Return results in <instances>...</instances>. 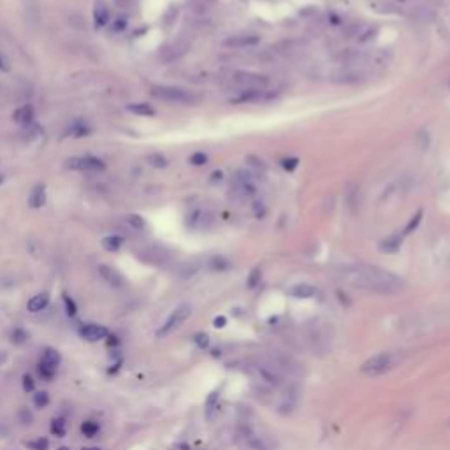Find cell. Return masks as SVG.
<instances>
[{
    "instance_id": "cell-20",
    "label": "cell",
    "mask_w": 450,
    "mask_h": 450,
    "mask_svg": "<svg viewBox=\"0 0 450 450\" xmlns=\"http://www.w3.org/2000/svg\"><path fill=\"white\" fill-rule=\"evenodd\" d=\"M127 109H129L132 115H137V116H153V115H155V109H153L150 104H146V102H136V104H129V106H127Z\"/></svg>"
},
{
    "instance_id": "cell-30",
    "label": "cell",
    "mask_w": 450,
    "mask_h": 450,
    "mask_svg": "<svg viewBox=\"0 0 450 450\" xmlns=\"http://www.w3.org/2000/svg\"><path fill=\"white\" fill-rule=\"evenodd\" d=\"M34 404L37 408H46L50 404V394L46 390H39V392L34 394Z\"/></svg>"
},
{
    "instance_id": "cell-34",
    "label": "cell",
    "mask_w": 450,
    "mask_h": 450,
    "mask_svg": "<svg viewBox=\"0 0 450 450\" xmlns=\"http://www.w3.org/2000/svg\"><path fill=\"white\" fill-rule=\"evenodd\" d=\"M27 446H29L30 450H48L50 448V441H48L46 438H37V439H34V441L27 443Z\"/></svg>"
},
{
    "instance_id": "cell-11",
    "label": "cell",
    "mask_w": 450,
    "mask_h": 450,
    "mask_svg": "<svg viewBox=\"0 0 450 450\" xmlns=\"http://www.w3.org/2000/svg\"><path fill=\"white\" fill-rule=\"evenodd\" d=\"M99 274L102 276V280L108 281V283L111 285V287H115V288H120V287H123V285H125V280H123V276L115 269V267H111V266L101 264V266H99Z\"/></svg>"
},
{
    "instance_id": "cell-21",
    "label": "cell",
    "mask_w": 450,
    "mask_h": 450,
    "mask_svg": "<svg viewBox=\"0 0 450 450\" xmlns=\"http://www.w3.org/2000/svg\"><path fill=\"white\" fill-rule=\"evenodd\" d=\"M51 434L57 436V438H64L65 434H67V422L64 420L62 417H55L53 420H51Z\"/></svg>"
},
{
    "instance_id": "cell-43",
    "label": "cell",
    "mask_w": 450,
    "mask_h": 450,
    "mask_svg": "<svg viewBox=\"0 0 450 450\" xmlns=\"http://www.w3.org/2000/svg\"><path fill=\"white\" fill-rule=\"evenodd\" d=\"M246 160H248L250 166L255 167V169H264V167H266L264 166V162H262V159H257V157H253V155H250Z\"/></svg>"
},
{
    "instance_id": "cell-42",
    "label": "cell",
    "mask_w": 450,
    "mask_h": 450,
    "mask_svg": "<svg viewBox=\"0 0 450 450\" xmlns=\"http://www.w3.org/2000/svg\"><path fill=\"white\" fill-rule=\"evenodd\" d=\"M417 139H420V148H422V150H425V148L429 146V143H431V137H429V134H425V132H418L417 134Z\"/></svg>"
},
{
    "instance_id": "cell-9",
    "label": "cell",
    "mask_w": 450,
    "mask_h": 450,
    "mask_svg": "<svg viewBox=\"0 0 450 450\" xmlns=\"http://www.w3.org/2000/svg\"><path fill=\"white\" fill-rule=\"evenodd\" d=\"M345 206L352 215H357L360 209V187L355 181H350L345 187Z\"/></svg>"
},
{
    "instance_id": "cell-1",
    "label": "cell",
    "mask_w": 450,
    "mask_h": 450,
    "mask_svg": "<svg viewBox=\"0 0 450 450\" xmlns=\"http://www.w3.org/2000/svg\"><path fill=\"white\" fill-rule=\"evenodd\" d=\"M338 276L350 287L373 294H397L403 290L404 281L390 271L367 264H348L338 269Z\"/></svg>"
},
{
    "instance_id": "cell-46",
    "label": "cell",
    "mask_w": 450,
    "mask_h": 450,
    "mask_svg": "<svg viewBox=\"0 0 450 450\" xmlns=\"http://www.w3.org/2000/svg\"><path fill=\"white\" fill-rule=\"evenodd\" d=\"M281 164H283L285 169H294V167L297 166L299 162H297V159H285Z\"/></svg>"
},
{
    "instance_id": "cell-33",
    "label": "cell",
    "mask_w": 450,
    "mask_h": 450,
    "mask_svg": "<svg viewBox=\"0 0 450 450\" xmlns=\"http://www.w3.org/2000/svg\"><path fill=\"white\" fill-rule=\"evenodd\" d=\"M27 339H29V332H27L25 329L16 327L15 331H13V343H16V345H23Z\"/></svg>"
},
{
    "instance_id": "cell-47",
    "label": "cell",
    "mask_w": 450,
    "mask_h": 450,
    "mask_svg": "<svg viewBox=\"0 0 450 450\" xmlns=\"http://www.w3.org/2000/svg\"><path fill=\"white\" fill-rule=\"evenodd\" d=\"M329 23H332V25H339V23H341V18H339L338 15H329Z\"/></svg>"
},
{
    "instance_id": "cell-13",
    "label": "cell",
    "mask_w": 450,
    "mask_h": 450,
    "mask_svg": "<svg viewBox=\"0 0 450 450\" xmlns=\"http://www.w3.org/2000/svg\"><path fill=\"white\" fill-rule=\"evenodd\" d=\"M401 243H403V236H401V232H394V234L387 236L385 239H382L378 245L380 252L383 253H394L397 252V250L401 248Z\"/></svg>"
},
{
    "instance_id": "cell-24",
    "label": "cell",
    "mask_w": 450,
    "mask_h": 450,
    "mask_svg": "<svg viewBox=\"0 0 450 450\" xmlns=\"http://www.w3.org/2000/svg\"><path fill=\"white\" fill-rule=\"evenodd\" d=\"M99 429H101V425L94 420H87L81 424V432H83L85 438H94V436L99 432Z\"/></svg>"
},
{
    "instance_id": "cell-5",
    "label": "cell",
    "mask_w": 450,
    "mask_h": 450,
    "mask_svg": "<svg viewBox=\"0 0 450 450\" xmlns=\"http://www.w3.org/2000/svg\"><path fill=\"white\" fill-rule=\"evenodd\" d=\"M190 315H192L190 304H181V306H178L176 310H174L173 313L167 317V320L160 325V329L157 331V336H159V338H164V336L171 334V332H173L174 329L180 327V325L183 324V322L187 320Z\"/></svg>"
},
{
    "instance_id": "cell-31",
    "label": "cell",
    "mask_w": 450,
    "mask_h": 450,
    "mask_svg": "<svg viewBox=\"0 0 450 450\" xmlns=\"http://www.w3.org/2000/svg\"><path fill=\"white\" fill-rule=\"evenodd\" d=\"M229 266H231V264H229V260L225 259V257H213V259L209 260V267H211L213 271H223V269H227Z\"/></svg>"
},
{
    "instance_id": "cell-50",
    "label": "cell",
    "mask_w": 450,
    "mask_h": 450,
    "mask_svg": "<svg viewBox=\"0 0 450 450\" xmlns=\"http://www.w3.org/2000/svg\"><path fill=\"white\" fill-rule=\"evenodd\" d=\"M58 450H69L67 446H62V448H58Z\"/></svg>"
},
{
    "instance_id": "cell-10",
    "label": "cell",
    "mask_w": 450,
    "mask_h": 450,
    "mask_svg": "<svg viewBox=\"0 0 450 450\" xmlns=\"http://www.w3.org/2000/svg\"><path fill=\"white\" fill-rule=\"evenodd\" d=\"M109 334V331L104 327V325H99V324H87L80 329V336L85 339V341H90V343H97L106 339Z\"/></svg>"
},
{
    "instance_id": "cell-25",
    "label": "cell",
    "mask_w": 450,
    "mask_h": 450,
    "mask_svg": "<svg viewBox=\"0 0 450 450\" xmlns=\"http://www.w3.org/2000/svg\"><path fill=\"white\" fill-rule=\"evenodd\" d=\"M376 34H378V27H369V25H366V27H364L362 32L359 34L357 41H359L360 44H364V43H367V41L374 39V37H376Z\"/></svg>"
},
{
    "instance_id": "cell-41",
    "label": "cell",
    "mask_w": 450,
    "mask_h": 450,
    "mask_svg": "<svg viewBox=\"0 0 450 450\" xmlns=\"http://www.w3.org/2000/svg\"><path fill=\"white\" fill-rule=\"evenodd\" d=\"M20 420H22L23 424H32V413H30L27 408H22V410H20Z\"/></svg>"
},
{
    "instance_id": "cell-23",
    "label": "cell",
    "mask_w": 450,
    "mask_h": 450,
    "mask_svg": "<svg viewBox=\"0 0 450 450\" xmlns=\"http://www.w3.org/2000/svg\"><path fill=\"white\" fill-rule=\"evenodd\" d=\"M41 360H43V362H46V364H50V366H53V367H58V364H60L62 357H60V353H58L55 348H46V350H44L43 359H41Z\"/></svg>"
},
{
    "instance_id": "cell-37",
    "label": "cell",
    "mask_w": 450,
    "mask_h": 450,
    "mask_svg": "<svg viewBox=\"0 0 450 450\" xmlns=\"http://www.w3.org/2000/svg\"><path fill=\"white\" fill-rule=\"evenodd\" d=\"M206 162H208V155L202 153V152H197V153H194V155L190 157L192 166H204Z\"/></svg>"
},
{
    "instance_id": "cell-32",
    "label": "cell",
    "mask_w": 450,
    "mask_h": 450,
    "mask_svg": "<svg viewBox=\"0 0 450 450\" xmlns=\"http://www.w3.org/2000/svg\"><path fill=\"white\" fill-rule=\"evenodd\" d=\"M422 215H424V211H422V209H418V211L415 213L413 216H411L410 222H408V225H406V229H404V234H411V232H413L415 229L418 227V223H420V220H422Z\"/></svg>"
},
{
    "instance_id": "cell-45",
    "label": "cell",
    "mask_w": 450,
    "mask_h": 450,
    "mask_svg": "<svg viewBox=\"0 0 450 450\" xmlns=\"http://www.w3.org/2000/svg\"><path fill=\"white\" fill-rule=\"evenodd\" d=\"M195 343H197L201 348H206V346H208V343H209V339H208V336H206V334H197V336H195Z\"/></svg>"
},
{
    "instance_id": "cell-36",
    "label": "cell",
    "mask_w": 450,
    "mask_h": 450,
    "mask_svg": "<svg viewBox=\"0 0 450 450\" xmlns=\"http://www.w3.org/2000/svg\"><path fill=\"white\" fill-rule=\"evenodd\" d=\"M64 304H65V311H67L69 317H74V315H76V311H78V306H76V303H74V301H72V299L69 297L67 294H64Z\"/></svg>"
},
{
    "instance_id": "cell-18",
    "label": "cell",
    "mask_w": 450,
    "mask_h": 450,
    "mask_svg": "<svg viewBox=\"0 0 450 450\" xmlns=\"http://www.w3.org/2000/svg\"><path fill=\"white\" fill-rule=\"evenodd\" d=\"M29 204L32 206V208H43L44 204H46V190H44V187H41V185H37L36 188H34L32 192H30V197H29Z\"/></svg>"
},
{
    "instance_id": "cell-7",
    "label": "cell",
    "mask_w": 450,
    "mask_h": 450,
    "mask_svg": "<svg viewBox=\"0 0 450 450\" xmlns=\"http://www.w3.org/2000/svg\"><path fill=\"white\" fill-rule=\"evenodd\" d=\"M139 259L143 262L153 264V266H164V264L169 262L171 255L167 250L160 248V246H150V248L139 252Z\"/></svg>"
},
{
    "instance_id": "cell-3",
    "label": "cell",
    "mask_w": 450,
    "mask_h": 450,
    "mask_svg": "<svg viewBox=\"0 0 450 450\" xmlns=\"http://www.w3.org/2000/svg\"><path fill=\"white\" fill-rule=\"evenodd\" d=\"M396 364V357L392 353L385 352V353H378V355L371 357L366 362L360 366V371H362L366 376H380V374L390 371Z\"/></svg>"
},
{
    "instance_id": "cell-49",
    "label": "cell",
    "mask_w": 450,
    "mask_h": 450,
    "mask_svg": "<svg viewBox=\"0 0 450 450\" xmlns=\"http://www.w3.org/2000/svg\"><path fill=\"white\" fill-rule=\"evenodd\" d=\"M225 325V318L220 317V318H215V327H223Z\"/></svg>"
},
{
    "instance_id": "cell-17",
    "label": "cell",
    "mask_w": 450,
    "mask_h": 450,
    "mask_svg": "<svg viewBox=\"0 0 450 450\" xmlns=\"http://www.w3.org/2000/svg\"><path fill=\"white\" fill-rule=\"evenodd\" d=\"M336 60H338L339 64H345L346 67H352V65L359 64V62L362 60V55H360L357 50H343L341 53L336 57Z\"/></svg>"
},
{
    "instance_id": "cell-4",
    "label": "cell",
    "mask_w": 450,
    "mask_h": 450,
    "mask_svg": "<svg viewBox=\"0 0 450 450\" xmlns=\"http://www.w3.org/2000/svg\"><path fill=\"white\" fill-rule=\"evenodd\" d=\"M232 83H234L241 92L266 90L267 85H269V80H267L266 76H262V74H257V72L238 71V72H234V76H232Z\"/></svg>"
},
{
    "instance_id": "cell-14",
    "label": "cell",
    "mask_w": 450,
    "mask_h": 450,
    "mask_svg": "<svg viewBox=\"0 0 450 450\" xmlns=\"http://www.w3.org/2000/svg\"><path fill=\"white\" fill-rule=\"evenodd\" d=\"M34 116H36V111H34V106L27 104V106H20L15 113H13V120L20 125H29V123L34 122Z\"/></svg>"
},
{
    "instance_id": "cell-35",
    "label": "cell",
    "mask_w": 450,
    "mask_h": 450,
    "mask_svg": "<svg viewBox=\"0 0 450 450\" xmlns=\"http://www.w3.org/2000/svg\"><path fill=\"white\" fill-rule=\"evenodd\" d=\"M148 162L152 164V166L155 167H166L167 166V159L164 155H160V153H153V155L148 157Z\"/></svg>"
},
{
    "instance_id": "cell-38",
    "label": "cell",
    "mask_w": 450,
    "mask_h": 450,
    "mask_svg": "<svg viewBox=\"0 0 450 450\" xmlns=\"http://www.w3.org/2000/svg\"><path fill=\"white\" fill-rule=\"evenodd\" d=\"M23 390L25 392H34L36 390V382L30 374H23Z\"/></svg>"
},
{
    "instance_id": "cell-39",
    "label": "cell",
    "mask_w": 450,
    "mask_h": 450,
    "mask_svg": "<svg viewBox=\"0 0 450 450\" xmlns=\"http://www.w3.org/2000/svg\"><path fill=\"white\" fill-rule=\"evenodd\" d=\"M0 71H2V72H9V71H11V62H9V58L6 57L2 51H0Z\"/></svg>"
},
{
    "instance_id": "cell-26",
    "label": "cell",
    "mask_w": 450,
    "mask_h": 450,
    "mask_svg": "<svg viewBox=\"0 0 450 450\" xmlns=\"http://www.w3.org/2000/svg\"><path fill=\"white\" fill-rule=\"evenodd\" d=\"M90 127L88 125H85V123H81V122H78V123H74V125L71 127V129H69V134H71V136H74V137H85V136H90Z\"/></svg>"
},
{
    "instance_id": "cell-2",
    "label": "cell",
    "mask_w": 450,
    "mask_h": 450,
    "mask_svg": "<svg viewBox=\"0 0 450 450\" xmlns=\"http://www.w3.org/2000/svg\"><path fill=\"white\" fill-rule=\"evenodd\" d=\"M152 95L160 99V101L174 102V104H194V102H197V97L192 92L178 87H153Z\"/></svg>"
},
{
    "instance_id": "cell-40",
    "label": "cell",
    "mask_w": 450,
    "mask_h": 450,
    "mask_svg": "<svg viewBox=\"0 0 450 450\" xmlns=\"http://www.w3.org/2000/svg\"><path fill=\"white\" fill-rule=\"evenodd\" d=\"M259 281H260V269H253L252 273H250L248 285H250V287H255Z\"/></svg>"
},
{
    "instance_id": "cell-8",
    "label": "cell",
    "mask_w": 450,
    "mask_h": 450,
    "mask_svg": "<svg viewBox=\"0 0 450 450\" xmlns=\"http://www.w3.org/2000/svg\"><path fill=\"white\" fill-rule=\"evenodd\" d=\"M260 43V37L255 34H239V36H231L229 39L223 41V46L232 48V50H243V48H253Z\"/></svg>"
},
{
    "instance_id": "cell-52",
    "label": "cell",
    "mask_w": 450,
    "mask_h": 450,
    "mask_svg": "<svg viewBox=\"0 0 450 450\" xmlns=\"http://www.w3.org/2000/svg\"><path fill=\"white\" fill-rule=\"evenodd\" d=\"M2 180H4V178H2V176H0V183H2Z\"/></svg>"
},
{
    "instance_id": "cell-16",
    "label": "cell",
    "mask_w": 450,
    "mask_h": 450,
    "mask_svg": "<svg viewBox=\"0 0 450 450\" xmlns=\"http://www.w3.org/2000/svg\"><path fill=\"white\" fill-rule=\"evenodd\" d=\"M48 304H50V295L48 294H37V295H34V297L30 299L29 303H27V310H29L30 313H39V311H43Z\"/></svg>"
},
{
    "instance_id": "cell-27",
    "label": "cell",
    "mask_w": 450,
    "mask_h": 450,
    "mask_svg": "<svg viewBox=\"0 0 450 450\" xmlns=\"http://www.w3.org/2000/svg\"><path fill=\"white\" fill-rule=\"evenodd\" d=\"M39 374L43 376L44 380H46V382H51V380L55 378V374H57V367L50 366V364H46V362L41 360L39 362Z\"/></svg>"
},
{
    "instance_id": "cell-28",
    "label": "cell",
    "mask_w": 450,
    "mask_h": 450,
    "mask_svg": "<svg viewBox=\"0 0 450 450\" xmlns=\"http://www.w3.org/2000/svg\"><path fill=\"white\" fill-rule=\"evenodd\" d=\"M216 406H218V392H211L208 399H206V417L211 418Z\"/></svg>"
},
{
    "instance_id": "cell-44",
    "label": "cell",
    "mask_w": 450,
    "mask_h": 450,
    "mask_svg": "<svg viewBox=\"0 0 450 450\" xmlns=\"http://www.w3.org/2000/svg\"><path fill=\"white\" fill-rule=\"evenodd\" d=\"M127 29V20L125 18H118L115 23H113V30L115 32H122V30Z\"/></svg>"
},
{
    "instance_id": "cell-12",
    "label": "cell",
    "mask_w": 450,
    "mask_h": 450,
    "mask_svg": "<svg viewBox=\"0 0 450 450\" xmlns=\"http://www.w3.org/2000/svg\"><path fill=\"white\" fill-rule=\"evenodd\" d=\"M360 80H362V72L353 67H346L345 71L338 72V74L332 76V81L339 85H353V83H359Z\"/></svg>"
},
{
    "instance_id": "cell-29",
    "label": "cell",
    "mask_w": 450,
    "mask_h": 450,
    "mask_svg": "<svg viewBox=\"0 0 450 450\" xmlns=\"http://www.w3.org/2000/svg\"><path fill=\"white\" fill-rule=\"evenodd\" d=\"M125 222L129 223L132 229H137V231L144 229V225H146V222H144V218L141 215H127L125 216Z\"/></svg>"
},
{
    "instance_id": "cell-15",
    "label": "cell",
    "mask_w": 450,
    "mask_h": 450,
    "mask_svg": "<svg viewBox=\"0 0 450 450\" xmlns=\"http://www.w3.org/2000/svg\"><path fill=\"white\" fill-rule=\"evenodd\" d=\"M290 295L297 299H310L313 295H317V288L310 283H297L290 288Z\"/></svg>"
},
{
    "instance_id": "cell-51",
    "label": "cell",
    "mask_w": 450,
    "mask_h": 450,
    "mask_svg": "<svg viewBox=\"0 0 450 450\" xmlns=\"http://www.w3.org/2000/svg\"><path fill=\"white\" fill-rule=\"evenodd\" d=\"M83 450H101V448H83Z\"/></svg>"
},
{
    "instance_id": "cell-48",
    "label": "cell",
    "mask_w": 450,
    "mask_h": 450,
    "mask_svg": "<svg viewBox=\"0 0 450 450\" xmlns=\"http://www.w3.org/2000/svg\"><path fill=\"white\" fill-rule=\"evenodd\" d=\"M211 181H222V178H223V174L220 173V171H215V173L211 174Z\"/></svg>"
},
{
    "instance_id": "cell-22",
    "label": "cell",
    "mask_w": 450,
    "mask_h": 450,
    "mask_svg": "<svg viewBox=\"0 0 450 450\" xmlns=\"http://www.w3.org/2000/svg\"><path fill=\"white\" fill-rule=\"evenodd\" d=\"M122 245H123V238H120V236L111 234L102 239V248L108 250V252H118L122 248Z\"/></svg>"
},
{
    "instance_id": "cell-19",
    "label": "cell",
    "mask_w": 450,
    "mask_h": 450,
    "mask_svg": "<svg viewBox=\"0 0 450 450\" xmlns=\"http://www.w3.org/2000/svg\"><path fill=\"white\" fill-rule=\"evenodd\" d=\"M94 22H95V29H102L109 23V13L106 9V6L97 4L94 9Z\"/></svg>"
},
{
    "instance_id": "cell-6",
    "label": "cell",
    "mask_w": 450,
    "mask_h": 450,
    "mask_svg": "<svg viewBox=\"0 0 450 450\" xmlns=\"http://www.w3.org/2000/svg\"><path fill=\"white\" fill-rule=\"evenodd\" d=\"M67 167L72 171H85V173H102L106 164L95 157H74L67 160Z\"/></svg>"
}]
</instances>
